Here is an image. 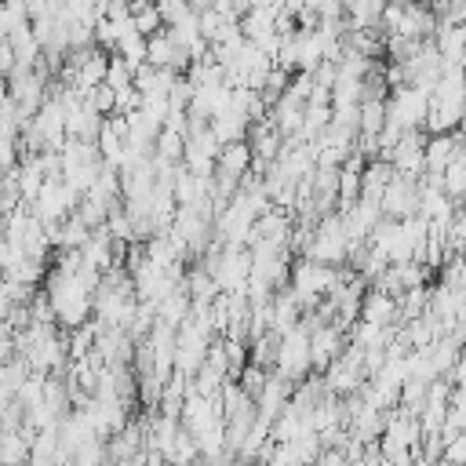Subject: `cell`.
<instances>
[{
	"mask_svg": "<svg viewBox=\"0 0 466 466\" xmlns=\"http://www.w3.org/2000/svg\"><path fill=\"white\" fill-rule=\"evenodd\" d=\"M280 375H288L291 382H302L309 371H313V360H309V331L302 324L288 328L280 335V346H277V364H273Z\"/></svg>",
	"mask_w": 466,
	"mask_h": 466,
	"instance_id": "obj_1",
	"label": "cell"
},
{
	"mask_svg": "<svg viewBox=\"0 0 466 466\" xmlns=\"http://www.w3.org/2000/svg\"><path fill=\"white\" fill-rule=\"evenodd\" d=\"M426 109H430V91H422L419 84L408 80V84L393 87V98L386 102V120H393L404 131H411V127L426 124Z\"/></svg>",
	"mask_w": 466,
	"mask_h": 466,
	"instance_id": "obj_2",
	"label": "cell"
},
{
	"mask_svg": "<svg viewBox=\"0 0 466 466\" xmlns=\"http://www.w3.org/2000/svg\"><path fill=\"white\" fill-rule=\"evenodd\" d=\"M419 193H422V178L411 175H393V182L382 193V215L386 218H408L419 211Z\"/></svg>",
	"mask_w": 466,
	"mask_h": 466,
	"instance_id": "obj_3",
	"label": "cell"
},
{
	"mask_svg": "<svg viewBox=\"0 0 466 466\" xmlns=\"http://www.w3.org/2000/svg\"><path fill=\"white\" fill-rule=\"evenodd\" d=\"M390 164L397 167V175L422 178V171H426V135H422V127H411L397 138V146L390 153Z\"/></svg>",
	"mask_w": 466,
	"mask_h": 466,
	"instance_id": "obj_4",
	"label": "cell"
},
{
	"mask_svg": "<svg viewBox=\"0 0 466 466\" xmlns=\"http://www.w3.org/2000/svg\"><path fill=\"white\" fill-rule=\"evenodd\" d=\"M346 350V328H339L335 320H324L309 331V360H313V371L324 375V368Z\"/></svg>",
	"mask_w": 466,
	"mask_h": 466,
	"instance_id": "obj_5",
	"label": "cell"
},
{
	"mask_svg": "<svg viewBox=\"0 0 466 466\" xmlns=\"http://www.w3.org/2000/svg\"><path fill=\"white\" fill-rule=\"evenodd\" d=\"M360 320H371L379 328H393L400 320V306H397V295L382 291L371 284V291H364L360 299Z\"/></svg>",
	"mask_w": 466,
	"mask_h": 466,
	"instance_id": "obj_6",
	"label": "cell"
},
{
	"mask_svg": "<svg viewBox=\"0 0 466 466\" xmlns=\"http://www.w3.org/2000/svg\"><path fill=\"white\" fill-rule=\"evenodd\" d=\"M393 175H397V167L390 164V160H382V157H375L364 171H360V197L364 200H382V193H386V186L393 182ZM382 208V204H379Z\"/></svg>",
	"mask_w": 466,
	"mask_h": 466,
	"instance_id": "obj_7",
	"label": "cell"
},
{
	"mask_svg": "<svg viewBox=\"0 0 466 466\" xmlns=\"http://www.w3.org/2000/svg\"><path fill=\"white\" fill-rule=\"evenodd\" d=\"M251 164H255V153H251L248 138L226 142V146L218 149V160H215V167H218V171H226V175H237V178H244V175L251 171Z\"/></svg>",
	"mask_w": 466,
	"mask_h": 466,
	"instance_id": "obj_8",
	"label": "cell"
},
{
	"mask_svg": "<svg viewBox=\"0 0 466 466\" xmlns=\"http://www.w3.org/2000/svg\"><path fill=\"white\" fill-rule=\"evenodd\" d=\"M7 44H11L18 66H33V62L44 55V47H40V40H36V33H33V22H22L18 29H11Z\"/></svg>",
	"mask_w": 466,
	"mask_h": 466,
	"instance_id": "obj_9",
	"label": "cell"
},
{
	"mask_svg": "<svg viewBox=\"0 0 466 466\" xmlns=\"http://www.w3.org/2000/svg\"><path fill=\"white\" fill-rule=\"evenodd\" d=\"M153 153L157 157H164V160H182V153H186V135L182 131H175V127H160V135H157V142H153Z\"/></svg>",
	"mask_w": 466,
	"mask_h": 466,
	"instance_id": "obj_10",
	"label": "cell"
},
{
	"mask_svg": "<svg viewBox=\"0 0 466 466\" xmlns=\"http://www.w3.org/2000/svg\"><path fill=\"white\" fill-rule=\"evenodd\" d=\"M386 127V98L360 102V131L357 135H379Z\"/></svg>",
	"mask_w": 466,
	"mask_h": 466,
	"instance_id": "obj_11",
	"label": "cell"
},
{
	"mask_svg": "<svg viewBox=\"0 0 466 466\" xmlns=\"http://www.w3.org/2000/svg\"><path fill=\"white\" fill-rule=\"evenodd\" d=\"M116 55H124L131 66H142L146 62V33H138V29H127L120 40H116V47H113Z\"/></svg>",
	"mask_w": 466,
	"mask_h": 466,
	"instance_id": "obj_12",
	"label": "cell"
},
{
	"mask_svg": "<svg viewBox=\"0 0 466 466\" xmlns=\"http://www.w3.org/2000/svg\"><path fill=\"white\" fill-rule=\"evenodd\" d=\"M135 69H138V66H131L124 55H116V51H113V55H109V69H106V84L120 91V87L135 84Z\"/></svg>",
	"mask_w": 466,
	"mask_h": 466,
	"instance_id": "obj_13",
	"label": "cell"
},
{
	"mask_svg": "<svg viewBox=\"0 0 466 466\" xmlns=\"http://www.w3.org/2000/svg\"><path fill=\"white\" fill-rule=\"evenodd\" d=\"M84 98H87V102H91V106H95L102 116H109V113L116 109V87H109L106 80H102V84H95V87H91Z\"/></svg>",
	"mask_w": 466,
	"mask_h": 466,
	"instance_id": "obj_14",
	"label": "cell"
},
{
	"mask_svg": "<svg viewBox=\"0 0 466 466\" xmlns=\"http://www.w3.org/2000/svg\"><path fill=\"white\" fill-rule=\"evenodd\" d=\"M18 160H22V146H18V138H4V135H0V175L15 171Z\"/></svg>",
	"mask_w": 466,
	"mask_h": 466,
	"instance_id": "obj_15",
	"label": "cell"
},
{
	"mask_svg": "<svg viewBox=\"0 0 466 466\" xmlns=\"http://www.w3.org/2000/svg\"><path fill=\"white\" fill-rule=\"evenodd\" d=\"M138 106H142V91H138L135 84H127V87L116 91V109H113V113H131V109H138Z\"/></svg>",
	"mask_w": 466,
	"mask_h": 466,
	"instance_id": "obj_16",
	"label": "cell"
},
{
	"mask_svg": "<svg viewBox=\"0 0 466 466\" xmlns=\"http://www.w3.org/2000/svg\"><path fill=\"white\" fill-rule=\"evenodd\" d=\"M11 295H7V288H4V280H0V331L7 328V313H11Z\"/></svg>",
	"mask_w": 466,
	"mask_h": 466,
	"instance_id": "obj_17",
	"label": "cell"
},
{
	"mask_svg": "<svg viewBox=\"0 0 466 466\" xmlns=\"http://www.w3.org/2000/svg\"><path fill=\"white\" fill-rule=\"evenodd\" d=\"M0 280H4V266H0Z\"/></svg>",
	"mask_w": 466,
	"mask_h": 466,
	"instance_id": "obj_18",
	"label": "cell"
},
{
	"mask_svg": "<svg viewBox=\"0 0 466 466\" xmlns=\"http://www.w3.org/2000/svg\"><path fill=\"white\" fill-rule=\"evenodd\" d=\"M0 360H4V357H0Z\"/></svg>",
	"mask_w": 466,
	"mask_h": 466,
	"instance_id": "obj_19",
	"label": "cell"
}]
</instances>
